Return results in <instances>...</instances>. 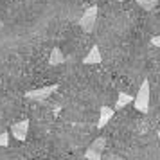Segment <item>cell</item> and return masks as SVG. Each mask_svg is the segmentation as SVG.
<instances>
[{
    "mask_svg": "<svg viewBox=\"0 0 160 160\" xmlns=\"http://www.w3.org/2000/svg\"><path fill=\"white\" fill-rule=\"evenodd\" d=\"M135 108L142 113H148L149 110V81L148 79L142 81V85L138 88L137 97H135Z\"/></svg>",
    "mask_w": 160,
    "mask_h": 160,
    "instance_id": "cell-1",
    "label": "cell"
},
{
    "mask_svg": "<svg viewBox=\"0 0 160 160\" xmlns=\"http://www.w3.org/2000/svg\"><path fill=\"white\" fill-rule=\"evenodd\" d=\"M97 11H99V8H97V6H92V8H88L87 11L83 13V16L79 18V27L85 31V32H92V29L95 27Z\"/></svg>",
    "mask_w": 160,
    "mask_h": 160,
    "instance_id": "cell-2",
    "label": "cell"
},
{
    "mask_svg": "<svg viewBox=\"0 0 160 160\" xmlns=\"http://www.w3.org/2000/svg\"><path fill=\"white\" fill-rule=\"evenodd\" d=\"M104 137H99L94 140V144L90 146L87 149V153H85V157H87L88 160H101V151L102 148H104Z\"/></svg>",
    "mask_w": 160,
    "mask_h": 160,
    "instance_id": "cell-3",
    "label": "cell"
},
{
    "mask_svg": "<svg viewBox=\"0 0 160 160\" xmlns=\"http://www.w3.org/2000/svg\"><path fill=\"white\" fill-rule=\"evenodd\" d=\"M58 88V85H51V87H42V88H36V90H27L25 92V97L27 99H47L49 95Z\"/></svg>",
    "mask_w": 160,
    "mask_h": 160,
    "instance_id": "cell-4",
    "label": "cell"
},
{
    "mask_svg": "<svg viewBox=\"0 0 160 160\" xmlns=\"http://www.w3.org/2000/svg\"><path fill=\"white\" fill-rule=\"evenodd\" d=\"M27 131H29V121H27V119H23L20 122H15L11 126V133H13L18 140H22V142L27 138Z\"/></svg>",
    "mask_w": 160,
    "mask_h": 160,
    "instance_id": "cell-5",
    "label": "cell"
},
{
    "mask_svg": "<svg viewBox=\"0 0 160 160\" xmlns=\"http://www.w3.org/2000/svg\"><path fill=\"white\" fill-rule=\"evenodd\" d=\"M101 61H102V56H101V51H99L97 45H94V47L90 49V52L85 56V59H83V63H87V65H97V63H101Z\"/></svg>",
    "mask_w": 160,
    "mask_h": 160,
    "instance_id": "cell-6",
    "label": "cell"
},
{
    "mask_svg": "<svg viewBox=\"0 0 160 160\" xmlns=\"http://www.w3.org/2000/svg\"><path fill=\"white\" fill-rule=\"evenodd\" d=\"M113 117V108L110 106H101V113H99V122H97V128L102 130L106 124L110 122V119Z\"/></svg>",
    "mask_w": 160,
    "mask_h": 160,
    "instance_id": "cell-7",
    "label": "cell"
},
{
    "mask_svg": "<svg viewBox=\"0 0 160 160\" xmlns=\"http://www.w3.org/2000/svg\"><path fill=\"white\" fill-rule=\"evenodd\" d=\"M63 61V52H61V49L59 47H54L51 51V58H49V63L51 65H59Z\"/></svg>",
    "mask_w": 160,
    "mask_h": 160,
    "instance_id": "cell-8",
    "label": "cell"
},
{
    "mask_svg": "<svg viewBox=\"0 0 160 160\" xmlns=\"http://www.w3.org/2000/svg\"><path fill=\"white\" fill-rule=\"evenodd\" d=\"M133 101V97H131L130 94H124V92H121L119 94V97H117V102H115V108H124L126 104H130V102Z\"/></svg>",
    "mask_w": 160,
    "mask_h": 160,
    "instance_id": "cell-9",
    "label": "cell"
},
{
    "mask_svg": "<svg viewBox=\"0 0 160 160\" xmlns=\"http://www.w3.org/2000/svg\"><path fill=\"white\" fill-rule=\"evenodd\" d=\"M135 2H137V4H138V6H140L142 9H148V11H151V9L157 6V2H158V0H135Z\"/></svg>",
    "mask_w": 160,
    "mask_h": 160,
    "instance_id": "cell-10",
    "label": "cell"
},
{
    "mask_svg": "<svg viewBox=\"0 0 160 160\" xmlns=\"http://www.w3.org/2000/svg\"><path fill=\"white\" fill-rule=\"evenodd\" d=\"M8 144H9V133L4 131V133H0V148H6Z\"/></svg>",
    "mask_w": 160,
    "mask_h": 160,
    "instance_id": "cell-11",
    "label": "cell"
},
{
    "mask_svg": "<svg viewBox=\"0 0 160 160\" xmlns=\"http://www.w3.org/2000/svg\"><path fill=\"white\" fill-rule=\"evenodd\" d=\"M151 43L155 45V47H158V49H160V34H157V36L151 38Z\"/></svg>",
    "mask_w": 160,
    "mask_h": 160,
    "instance_id": "cell-12",
    "label": "cell"
},
{
    "mask_svg": "<svg viewBox=\"0 0 160 160\" xmlns=\"http://www.w3.org/2000/svg\"><path fill=\"white\" fill-rule=\"evenodd\" d=\"M157 135H158V138H160V130H158V133H157Z\"/></svg>",
    "mask_w": 160,
    "mask_h": 160,
    "instance_id": "cell-13",
    "label": "cell"
}]
</instances>
